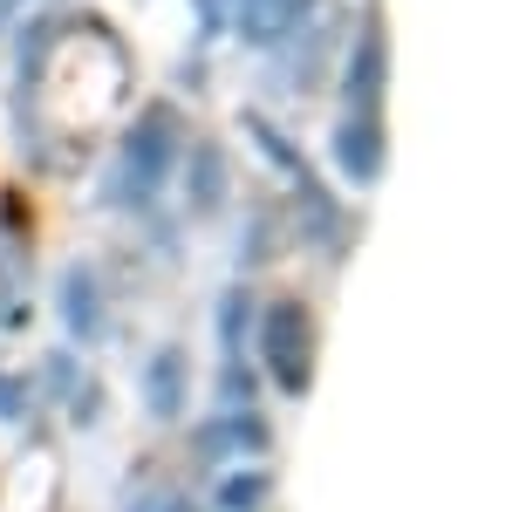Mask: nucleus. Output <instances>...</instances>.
Returning a JSON list of instances; mask_svg holds the SVG:
<instances>
[{
	"mask_svg": "<svg viewBox=\"0 0 512 512\" xmlns=\"http://www.w3.org/2000/svg\"><path fill=\"white\" fill-rule=\"evenodd\" d=\"M267 362H274L280 390L308 383V321H301V308H274L267 315Z\"/></svg>",
	"mask_w": 512,
	"mask_h": 512,
	"instance_id": "1",
	"label": "nucleus"
},
{
	"mask_svg": "<svg viewBox=\"0 0 512 512\" xmlns=\"http://www.w3.org/2000/svg\"><path fill=\"white\" fill-rule=\"evenodd\" d=\"M267 431L253 424V417H233V424H212V431H198V451H260Z\"/></svg>",
	"mask_w": 512,
	"mask_h": 512,
	"instance_id": "2",
	"label": "nucleus"
},
{
	"mask_svg": "<svg viewBox=\"0 0 512 512\" xmlns=\"http://www.w3.org/2000/svg\"><path fill=\"white\" fill-rule=\"evenodd\" d=\"M226 512H253L260 499H267V472H246V478H226Z\"/></svg>",
	"mask_w": 512,
	"mask_h": 512,
	"instance_id": "3",
	"label": "nucleus"
},
{
	"mask_svg": "<svg viewBox=\"0 0 512 512\" xmlns=\"http://www.w3.org/2000/svg\"><path fill=\"white\" fill-rule=\"evenodd\" d=\"M171 362H178V355H164L158 369H151V410H158V417L178 410V369H171Z\"/></svg>",
	"mask_w": 512,
	"mask_h": 512,
	"instance_id": "4",
	"label": "nucleus"
},
{
	"mask_svg": "<svg viewBox=\"0 0 512 512\" xmlns=\"http://www.w3.org/2000/svg\"><path fill=\"white\" fill-rule=\"evenodd\" d=\"M130 512H192V506H185L178 492H144V499H137Z\"/></svg>",
	"mask_w": 512,
	"mask_h": 512,
	"instance_id": "5",
	"label": "nucleus"
}]
</instances>
